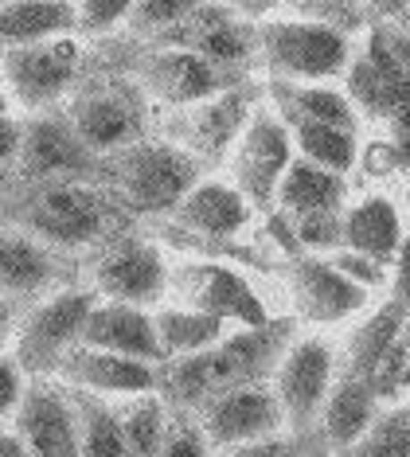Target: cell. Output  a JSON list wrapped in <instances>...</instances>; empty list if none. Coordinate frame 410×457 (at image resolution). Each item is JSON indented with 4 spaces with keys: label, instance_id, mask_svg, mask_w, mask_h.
<instances>
[{
    "label": "cell",
    "instance_id": "obj_34",
    "mask_svg": "<svg viewBox=\"0 0 410 457\" xmlns=\"http://www.w3.org/2000/svg\"><path fill=\"white\" fill-rule=\"evenodd\" d=\"M196 8H204V0H133L130 16H125V32L141 39L164 36L172 28H180Z\"/></svg>",
    "mask_w": 410,
    "mask_h": 457
},
{
    "label": "cell",
    "instance_id": "obj_5",
    "mask_svg": "<svg viewBox=\"0 0 410 457\" xmlns=\"http://www.w3.org/2000/svg\"><path fill=\"white\" fill-rule=\"evenodd\" d=\"M352 51V36L317 16L270 20L258 32V59L278 82H340Z\"/></svg>",
    "mask_w": 410,
    "mask_h": 457
},
{
    "label": "cell",
    "instance_id": "obj_42",
    "mask_svg": "<svg viewBox=\"0 0 410 457\" xmlns=\"http://www.w3.org/2000/svg\"><path fill=\"white\" fill-rule=\"evenodd\" d=\"M367 12H375V20H383V24H398L406 28V4L410 0H360Z\"/></svg>",
    "mask_w": 410,
    "mask_h": 457
},
{
    "label": "cell",
    "instance_id": "obj_6",
    "mask_svg": "<svg viewBox=\"0 0 410 457\" xmlns=\"http://www.w3.org/2000/svg\"><path fill=\"white\" fill-rule=\"evenodd\" d=\"M336 379V345L324 332H293L270 368V391L281 407V422L293 438H313L321 403Z\"/></svg>",
    "mask_w": 410,
    "mask_h": 457
},
{
    "label": "cell",
    "instance_id": "obj_20",
    "mask_svg": "<svg viewBox=\"0 0 410 457\" xmlns=\"http://www.w3.org/2000/svg\"><path fill=\"white\" fill-rule=\"evenodd\" d=\"M168 215L180 231L207 238V243H238L255 223V207L227 176H199Z\"/></svg>",
    "mask_w": 410,
    "mask_h": 457
},
{
    "label": "cell",
    "instance_id": "obj_18",
    "mask_svg": "<svg viewBox=\"0 0 410 457\" xmlns=\"http://www.w3.org/2000/svg\"><path fill=\"white\" fill-rule=\"evenodd\" d=\"M51 379H59L63 387H75L98 399H133V395H149L161 383V368L145 360H130L118 352H102L75 345L67 348V356L55 363Z\"/></svg>",
    "mask_w": 410,
    "mask_h": 457
},
{
    "label": "cell",
    "instance_id": "obj_1",
    "mask_svg": "<svg viewBox=\"0 0 410 457\" xmlns=\"http://www.w3.org/2000/svg\"><path fill=\"white\" fill-rule=\"evenodd\" d=\"M130 212L102 180H13L0 188V223L67 258H90L125 231Z\"/></svg>",
    "mask_w": 410,
    "mask_h": 457
},
{
    "label": "cell",
    "instance_id": "obj_4",
    "mask_svg": "<svg viewBox=\"0 0 410 457\" xmlns=\"http://www.w3.org/2000/svg\"><path fill=\"white\" fill-rule=\"evenodd\" d=\"M59 113L94 157H110L149 133V95L137 79L106 75L75 82Z\"/></svg>",
    "mask_w": 410,
    "mask_h": 457
},
{
    "label": "cell",
    "instance_id": "obj_19",
    "mask_svg": "<svg viewBox=\"0 0 410 457\" xmlns=\"http://www.w3.org/2000/svg\"><path fill=\"white\" fill-rule=\"evenodd\" d=\"M406 332V286H403V266L395 270L391 286L383 289L380 301L364 309L360 317L348 325L344 348L336 352V376L367 379L380 356Z\"/></svg>",
    "mask_w": 410,
    "mask_h": 457
},
{
    "label": "cell",
    "instance_id": "obj_24",
    "mask_svg": "<svg viewBox=\"0 0 410 457\" xmlns=\"http://www.w3.org/2000/svg\"><path fill=\"white\" fill-rule=\"evenodd\" d=\"M172 32H184V36H176V47L196 51V55H204L207 63L223 67L230 75H238L247 63L258 59V36L227 12L196 8V12L188 16L180 28H172Z\"/></svg>",
    "mask_w": 410,
    "mask_h": 457
},
{
    "label": "cell",
    "instance_id": "obj_38",
    "mask_svg": "<svg viewBox=\"0 0 410 457\" xmlns=\"http://www.w3.org/2000/svg\"><path fill=\"white\" fill-rule=\"evenodd\" d=\"M161 457H212L204 434H199L196 419L188 411H172L168 407V426H164V442H161Z\"/></svg>",
    "mask_w": 410,
    "mask_h": 457
},
{
    "label": "cell",
    "instance_id": "obj_30",
    "mask_svg": "<svg viewBox=\"0 0 410 457\" xmlns=\"http://www.w3.org/2000/svg\"><path fill=\"white\" fill-rule=\"evenodd\" d=\"M153 328H156V340H161L164 360H176V356H192V352L212 348L215 340H223V332L230 325L204 313V309L180 305V301H161L153 309Z\"/></svg>",
    "mask_w": 410,
    "mask_h": 457
},
{
    "label": "cell",
    "instance_id": "obj_15",
    "mask_svg": "<svg viewBox=\"0 0 410 457\" xmlns=\"http://www.w3.org/2000/svg\"><path fill=\"white\" fill-rule=\"evenodd\" d=\"M8 426L28 457H79V422L71 395L51 376H28Z\"/></svg>",
    "mask_w": 410,
    "mask_h": 457
},
{
    "label": "cell",
    "instance_id": "obj_33",
    "mask_svg": "<svg viewBox=\"0 0 410 457\" xmlns=\"http://www.w3.org/2000/svg\"><path fill=\"white\" fill-rule=\"evenodd\" d=\"M340 457H410V411L406 403H383L367 430Z\"/></svg>",
    "mask_w": 410,
    "mask_h": 457
},
{
    "label": "cell",
    "instance_id": "obj_36",
    "mask_svg": "<svg viewBox=\"0 0 410 457\" xmlns=\"http://www.w3.org/2000/svg\"><path fill=\"white\" fill-rule=\"evenodd\" d=\"M356 169H360L367 180H375L380 188H387L391 176H403L406 172V141H395V137H375L360 145V157H356Z\"/></svg>",
    "mask_w": 410,
    "mask_h": 457
},
{
    "label": "cell",
    "instance_id": "obj_39",
    "mask_svg": "<svg viewBox=\"0 0 410 457\" xmlns=\"http://www.w3.org/2000/svg\"><path fill=\"white\" fill-rule=\"evenodd\" d=\"M212 457H305V438H293V434H273V438L227 445V450H215Z\"/></svg>",
    "mask_w": 410,
    "mask_h": 457
},
{
    "label": "cell",
    "instance_id": "obj_10",
    "mask_svg": "<svg viewBox=\"0 0 410 457\" xmlns=\"http://www.w3.org/2000/svg\"><path fill=\"white\" fill-rule=\"evenodd\" d=\"M168 297L180 301V305L204 309V313L219 317L230 328H262L273 320L258 286L243 270L219 262V258H188V262L172 266Z\"/></svg>",
    "mask_w": 410,
    "mask_h": 457
},
{
    "label": "cell",
    "instance_id": "obj_23",
    "mask_svg": "<svg viewBox=\"0 0 410 457\" xmlns=\"http://www.w3.org/2000/svg\"><path fill=\"white\" fill-rule=\"evenodd\" d=\"M79 345L87 348H102V352H118L130 360H145V363H164L161 340L153 328V309L141 305H125V301H94L87 320H82Z\"/></svg>",
    "mask_w": 410,
    "mask_h": 457
},
{
    "label": "cell",
    "instance_id": "obj_32",
    "mask_svg": "<svg viewBox=\"0 0 410 457\" xmlns=\"http://www.w3.org/2000/svg\"><path fill=\"white\" fill-rule=\"evenodd\" d=\"M113 411H118V426L130 457H161L164 426H168V403L161 395L156 391L133 395V399H121Z\"/></svg>",
    "mask_w": 410,
    "mask_h": 457
},
{
    "label": "cell",
    "instance_id": "obj_40",
    "mask_svg": "<svg viewBox=\"0 0 410 457\" xmlns=\"http://www.w3.org/2000/svg\"><path fill=\"white\" fill-rule=\"evenodd\" d=\"M24 383H28L24 368H20V363L13 360V352L0 348V422L13 419L20 395H24Z\"/></svg>",
    "mask_w": 410,
    "mask_h": 457
},
{
    "label": "cell",
    "instance_id": "obj_3",
    "mask_svg": "<svg viewBox=\"0 0 410 457\" xmlns=\"http://www.w3.org/2000/svg\"><path fill=\"white\" fill-rule=\"evenodd\" d=\"M199 176L204 164L176 141L141 137L102 157V184L130 215H168Z\"/></svg>",
    "mask_w": 410,
    "mask_h": 457
},
{
    "label": "cell",
    "instance_id": "obj_26",
    "mask_svg": "<svg viewBox=\"0 0 410 457\" xmlns=\"http://www.w3.org/2000/svg\"><path fill=\"white\" fill-rule=\"evenodd\" d=\"M352 195V176L329 172L321 164H309L301 157L289 161V169L281 172L273 204L286 220H301V215H329L340 212L344 200Z\"/></svg>",
    "mask_w": 410,
    "mask_h": 457
},
{
    "label": "cell",
    "instance_id": "obj_45",
    "mask_svg": "<svg viewBox=\"0 0 410 457\" xmlns=\"http://www.w3.org/2000/svg\"><path fill=\"white\" fill-rule=\"evenodd\" d=\"M324 457H329V453H324Z\"/></svg>",
    "mask_w": 410,
    "mask_h": 457
},
{
    "label": "cell",
    "instance_id": "obj_14",
    "mask_svg": "<svg viewBox=\"0 0 410 457\" xmlns=\"http://www.w3.org/2000/svg\"><path fill=\"white\" fill-rule=\"evenodd\" d=\"M192 419L204 434L207 450H227V445H243L258 438H273V434H286L281 422V407L273 399L270 383L250 379L235 383V387L212 395L204 407L192 411Z\"/></svg>",
    "mask_w": 410,
    "mask_h": 457
},
{
    "label": "cell",
    "instance_id": "obj_43",
    "mask_svg": "<svg viewBox=\"0 0 410 457\" xmlns=\"http://www.w3.org/2000/svg\"><path fill=\"white\" fill-rule=\"evenodd\" d=\"M16 317H20V309L0 294V348H8V337H13V328H16Z\"/></svg>",
    "mask_w": 410,
    "mask_h": 457
},
{
    "label": "cell",
    "instance_id": "obj_31",
    "mask_svg": "<svg viewBox=\"0 0 410 457\" xmlns=\"http://www.w3.org/2000/svg\"><path fill=\"white\" fill-rule=\"evenodd\" d=\"M71 407H75V422H79V457H130L118 426V411L106 399L87 391L67 387Z\"/></svg>",
    "mask_w": 410,
    "mask_h": 457
},
{
    "label": "cell",
    "instance_id": "obj_13",
    "mask_svg": "<svg viewBox=\"0 0 410 457\" xmlns=\"http://www.w3.org/2000/svg\"><path fill=\"white\" fill-rule=\"evenodd\" d=\"M20 180H102V157L75 137L59 110L28 113L16 149Z\"/></svg>",
    "mask_w": 410,
    "mask_h": 457
},
{
    "label": "cell",
    "instance_id": "obj_7",
    "mask_svg": "<svg viewBox=\"0 0 410 457\" xmlns=\"http://www.w3.org/2000/svg\"><path fill=\"white\" fill-rule=\"evenodd\" d=\"M79 274L102 301H125V305L156 309L161 301H168L172 258L153 238L121 231L106 246H98L90 258H82Z\"/></svg>",
    "mask_w": 410,
    "mask_h": 457
},
{
    "label": "cell",
    "instance_id": "obj_22",
    "mask_svg": "<svg viewBox=\"0 0 410 457\" xmlns=\"http://www.w3.org/2000/svg\"><path fill=\"white\" fill-rule=\"evenodd\" d=\"M250 110H255V102H250L247 90L238 87H227L219 90V95L196 102V106H184L176 110V145H184L192 157L204 164V157H223V153L235 145V137L243 133Z\"/></svg>",
    "mask_w": 410,
    "mask_h": 457
},
{
    "label": "cell",
    "instance_id": "obj_17",
    "mask_svg": "<svg viewBox=\"0 0 410 457\" xmlns=\"http://www.w3.org/2000/svg\"><path fill=\"white\" fill-rule=\"evenodd\" d=\"M406 227H403V195L372 188L364 195H348L340 207V251L367 254L383 266L403 262Z\"/></svg>",
    "mask_w": 410,
    "mask_h": 457
},
{
    "label": "cell",
    "instance_id": "obj_11",
    "mask_svg": "<svg viewBox=\"0 0 410 457\" xmlns=\"http://www.w3.org/2000/svg\"><path fill=\"white\" fill-rule=\"evenodd\" d=\"M227 157H230L227 180L247 195V204L255 207V212H270L281 172H286L293 161L289 129H286V121L278 118V110L273 106L250 110L247 126L235 137V145L227 149Z\"/></svg>",
    "mask_w": 410,
    "mask_h": 457
},
{
    "label": "cell",
    "instance_id": "obj_28",
    "mask_svg": "<svg viewBox=\"0 0 410 457\" xmlns=\"http://www.w3.org/2000/svg\"><path fill=\"white\" fill-rule=\"evenodd\" d=\"M273 102L270 106L286 118H309V121H324V126H340V129H356L364 133V121L356 106L348 102L336 82H278L270 79Z\"/></svg>",
    "mask_w": 410,
    "mask_h": 457
},
{
    "label": "cell",
    "instance_id": "obj_29",
    "mask_svg": "<svg viewBox=\"0 0 410 457\" xmlns=\"http://www.w3.org/2000/svg\"><path fill=\"white\" fill-rule=\"evenodd\" d=\"M278 118L289 129L293 157L321 164V169L340 172V176L356 172V157H360V133L356 129L324 126V121H309V118H286V113H278Z\"/></svg>",
    "mask_w": 410,
    "mask_h": 457
},
{
    "label": "cell",
    "instance_id": "obj_35",
    "mask_svg": "<svg viewBox=\"0 0 410 457\" xmlns=\"http://www.w3.org/2000/svg\"><path fill=\"white\" fill-rule=\"evenodd\" d=\"M406 360H410V340L406 332L395 340L391 348L380 356V363L372 368V376H367V387L375 391V399L383 403H406Z\"/></svg>",
    "mask_w": 410,
    "mask_h": 457
},
{
    "label": "cell",
    "instance_id": "obj_2",
    "mask_svg": "<svg viewBox=\"0 0 410 457\" xmlns=\"http://www.w3.org/2000/svg\"><path fill=\"white\" fill-rule=\"evenodd\" d=\"M289 337H293L289 320H270V325H262V328H227L223 340H215L212 348L192 352V356L164 360L156 395H161L172 411L192 414L196 407H204L212 395L235 387V383L266 379Z\"/></svg>",
    "mask_w": 410,
    "mask_h": 457
},
{
    "label": "cell",
    "instance_id": "obj_9",
    "mask_svg": "<svg viewBox=\"0 0 410 457\" xmlns=\"http://www.w3.org/2000/svg\"><path fill=\"white\" fill-rule=\"evenodd\" d=\"M79 36H55L44 44L0 47V95L24 113L59 110L79 82Z\"/></svg>",
    "mask_w": 410,
    "mask_h": 457
},
{
    "label": "cell",
    "instance_id": "obj_16",
    "mask_svg": "<svg viewBox=\"0 0 410 457\" xmlns=\"http://www.w3.org/2000/svg\"><path fill=\"white\" fill-rule=\"evenodd\" d=\"M79 282V262L44 246L16 227L0 223V294L16 309L36 305L39 297Z\"/></svg>",
    "mask_w": 410,
    "mask_h": 457
},
{
    "label": "cell",
    "instance_id": "obj_8",
    "mask_svg": "<svg viewBox=\"0 0 410 457\" xmlns=\"http://www.w3.org/2000/svg\"><path fill=\"white\" fill-rule=\"evenodd\" d=\"M94 301H98V294L87 282H71L55 294L39 297L36 305L20 309L16 328L8 337V352L24 368V376H51L55 371L67 348L79 345L82 320H87Z\"/></svg>",
    "mask_w": 410,
    "mask_h": 457
},
{
    "label": "cell",
    "instance_id": "obj_25",
    "mask_svg": "<svg viewBox=\"0 0 410 457\" xmlns=\"http://www.w3.org/2000/svg\"><path fill=\"white\" fill-rule=\"evenodd\" d=\"M375 411H380V399H375V391L367 387V379L336 376L329 395H324V403H321L317 426H313V434L324 442L321 450L329 457H340L367 430V422H372Z\"/></svg>",
    "mask_w": 410,
    "mask_h": 457
},
{
    "label": "cell",
    "instance_id": "obj_12",
    "mask_svg": "<svg viewBox=\"0 0 410 457\" xmlns=\"http://www.w3.org/2000/svg\"><path fill=\"white\" fill-rule=\"evenodd\" d=\"M286 289L293 301V313L317 332L352 325L375 301V294H367L364 286L344 278L324 254H305V251L286 258Z\"/></svg>",
    "mask_w": 410,
    "mask_h": 457
},
{
    "label": "cell",
    "instance_id": "obj_44",
    "mask_svg": "<svg viewBox=\"0 0 410 457\" xmlns=\"http://www.w3.org/2000/svg\"><path fill=\"white\" fill-rule=\"evenodd\" d=\"M0 457H28V450L20 445L16 430L8 422H0Z\"/></svg>",
    "mask_w": 410,
    "mask_h": 457
},
{
    "label": "cell",
    "instance_id": "obj_37",
    "mask_svg": "<svg viewBox=\"0 0 410 457\" xmlns=\"http://www.w3.org/2000/svg\"><path fill=\"white\" fill-rule=\"evenodd\" d=\"M75 4L79 36H106L113 28H125L133 0H71Z\"/></svg>",
    "mask_w": 410,
    "mask_h": 457
},
{
    "label": "cell",
    "instance_id": "obj_21",
    "mask_svg": "<svg viewBox=\"0 0 410 457\" xmlns=\"http://www.w3.org/2000/svg\"><path fill=\"white\" fill-rule=\"evenodd\" d=\"M235 79L238 75L207 63L204 55L172 44L145 59V75L137 82L149 95V102H168L172 110H184V106H196V102L219 95V90L235 87Z\"/></svg>",
    "mask_w": 410,
    "mask_h": 457
},
{
    "label": "cell",
    "instance_id": "obj_27",
    "mask_svg": "<svg viewBox=\"0 0 410 457\" xmlns=\"http://www.w3.org/2000/svg\"><path fill=\"white\" fill-rule=\"evenodd\" d=\"M55 36H79L71 0H0V47L44 44Z\"/></svg>",
    "mask_w": 410,
    "mask_h": 457
},
{
    "label": "cell",
    "instance_id": "obj_41",
    "mask_svg": "<svg viewBox=\"0 0 410 457\" xmlns=\"http://www.w3.org/2000/svg\"><path fill=\"white\" fill-rule=\"evenodd\" d=\"M20 149V121L8 110H0V164H16Z\"/></svg>",
    "mask_w": 410,
    "mask_h": 457
}]
</instances>
